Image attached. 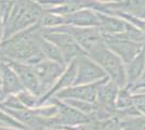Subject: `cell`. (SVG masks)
Masks as SVG:
<instances>
[{"instance_id": "obj_2", "label": "cell", "mask_w": 145, "mask_h": 130, "mask_svg": "<svg viewBox=\"0 0 145 130\" xmlns=\"http://www.w3.org/2000/svg\"><path fill=\"white\" fill-rule=\"evenodd\" d=\"M21 77L23 78L25 84H27V86L29 87H35V74L33 72H30L29 69H23V68H18V69Z\"/></svg>"}, {"instance_id": "obj_1", "label": "cell", "mask_w": 145, "mask_h": 130, "mask_svg": "<svg viewBox=\"0 0 145 130\" xmlns=\"http://www.w3.org/2000/svg\"><path fill=\"white\" fill-rule=\"evenodd\" d=\"M2 74H3V80H5V85H6L8 90H13L14 88H18V79L15 77V74L13 73L11 69L8 67L2 68Z\"/></svg>"}]
</instances>
